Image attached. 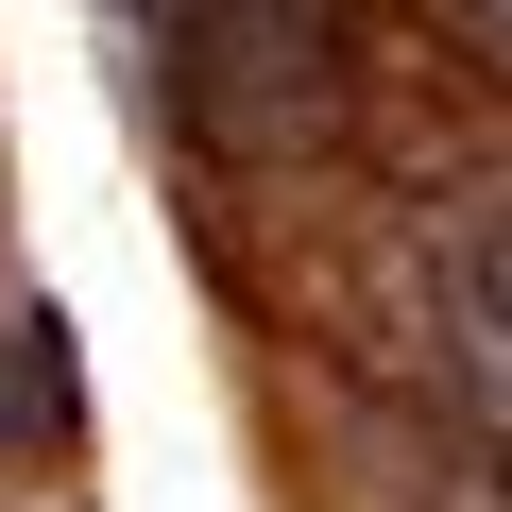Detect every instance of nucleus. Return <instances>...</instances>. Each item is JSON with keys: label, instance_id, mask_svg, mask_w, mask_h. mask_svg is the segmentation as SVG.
<instances>
[{"label": "nucleus", "instance_id": "nucleus-1", "mask_svg": "<svg viewBox=\"0 0 512 512\" xmlns=\"http://www.w3.org/2000/svg\"><path fill=\"white\" fill-rule=\"evenodd\" d=\"M137 18H154V86H171L188 154H222V171H308L359 120L342 0H137Z\"/></svg>", "mask_w": 512, "mask_h": 512}, {"label": "nucleus", "instance_id": "nucleus-2", "mask_svg": "<svg viewBox=\"0 0 512 512\" xmlns=\"http://www.w3.org/2000/svg\"><path fill=\"white\" fill-rule=\"evenodd\" d=\"M410 291H427V359H444V393H461L478 427H512V188H478V205L427 222Z\"/></svg>", "mask_w": 512, "mask_h": 512}, {"label": "nucleus", "instance_id": "nucleus-3", "mask_svg": "<svg viewBox=\"0 0 512 512\" xmlns=\"http://www.w3.org/2000/svg\"><path fill=\"white\" fill-rule=\"evenodd\" d=\"M86 427V393H69V342L35 325V308H0V461H52Z\"/></svg>", "mask_w": 512, "mask_h": 512}, {"label": "nucleus", "instance_id": "nucleus-4", "mask_svg": "<svg viewBox=\"0 0 512 512\" xmlns=\"http://www.w3.org/2000/svg\"><path fill=\"white\" fill-rule=\"evenodd\" d=\"M444 18H461V35H495V52H512V0H444Z\"/></svg>", "mask_w": 512, "mask_h": 512}]
</instances>
